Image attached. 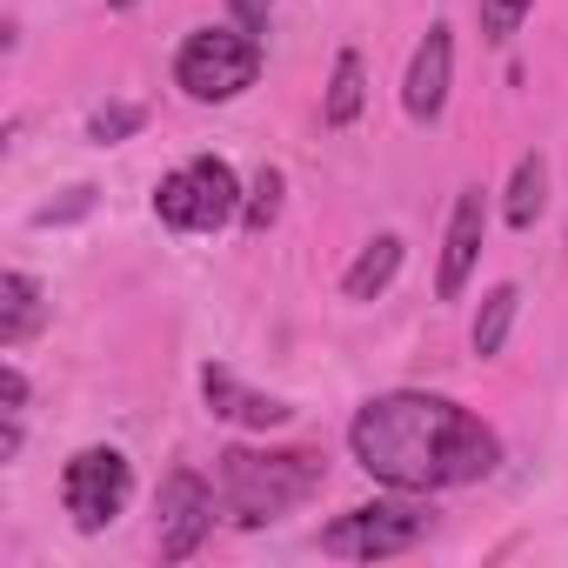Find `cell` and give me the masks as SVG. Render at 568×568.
<instances>
[{
	"mask_svg": "<svg viewBox=\"0 0 568 568\" xmlns=\"http://www.w3.org/2000/svg\"><path fill=\"white\" fill-rule=\"evenodd\" d=\"M348 455L368 481H382L395 495H442V488H468V481L495 475L501 435L455 395L388 388L355 408Z\"/></svg>",
	"mask_w": 568,
	"mask_h": 568,
	"instance_id": "1",
	"label": "cell"
},
{
	"mask_svg": "<svg viewBox=\"0 0 568 568\" xmlns=\"http://www.w3.org/2000/svg\"><path fill=\"white\" fill-rule=\"evenodd\" d=\"M322 455L315 448H227L221 468H214V495H221V515L241 521V528H267L288 508H302L315 488H322Z\"/></svg>",
	"mask_w": 568,
	"mask_h": 568,
	"instance_id": "2",
	"label": "cell"
},
{
	"mask_svg": "<svg viewBox=\"0 0 568 568\" xmlns=\"http://www.w3.org/2000/svg\"><path fill=\"white\" fill-rule=\"evenodd\" d=\"M261 81V34L247 28H194L174 48V88L201 108H227Z\"/></svg>",
	"mask_w": 568,
	"mask_h": 568,
	"instance_id": "3",
	"label": "cell"
},
{
	"mask_svg": "<svg viewBox=\"0 0 568 568\" xmlns=\"http://www.w3.org/2000/svg\"><path fill=\"white\" fill-rule=\"evenodd\" d=\"M241 201H247V187L221 154H194L154 181V214L174 234H221L227 221H241Z\"/></svg>",
	"mask_w": 568,
	"mask_h": 568,
	"instance_id": "4",
	"label": "cell"
},
{
	"mask_svg": "<svg viewBox=\"0 0 568 568\" xmlns=\"http://www.w3.org/2000/svg\"><path fill=\"white\" fill-rule=\"evenodd\" d=\"M422 535H428V508L415 495L362 501V508H342L322 528V555H335V561H388V555H408Z\"/></svg>",
	"mask_w": 568,
	"mask_h": 568,
	"instance_id": "5",
	"label": "cell"
},
{
	"mask_svg": "<svg viewBox=\"0 0 568 568\" xmlns=\"http://www.w3.org/2000/svg\"><path fill=\"white\" fill-rule=\"evenodd\" d=\"M128 495H134V468H128L121 448L94 442V448H74L68 455V468H61V508H68V521L81 535L114 528L121 508H128Z\"/></svg>",
	"mask_w": 568,
	"mask_h": 568,
	"instance_id": "6",
	"label": "cell"
},
{
	"mask_svg": "<svg viewBox=\"0 0 568 568\" xmlns=\"http://www.w3.org/2000/svg\"><path fill=\"white\" fill-rule=\"evenodd\" d=\"M214 508H221L214 481H201L194 468H174L161 481V501H154V548H161V561L201 555V541L214 535Z\"/></svg>",
	"mask_w": 568,
	"mask_h": 568,
	"instance_id": "7",
	"label": "cell"
},
{
	"mask_svg": "<svg viewBox=\"0 0 568 568\" xmlns=\"http://www.w3.org/2000/svg\"><path fill=\"white\" fill-rule=\"evenodd\" d=\"M448 88H455V34L448 28H428L408 54V74H402V108L415 128H435L448 114Z\"/></svg>",
	"mask_w": 568,
	"mask_h": 568,
	"instance_id": "8",
	"label": "cell"
},
{
	"mask_svg": "<svg viewBox=\"0 0 568 568\" xmlns=\"http://www.w3.org/2000/svg\"><path fill=\"white\" fill-rule=\"evenodd\" d=\"M481 241H488V194L462 187L455 214H448V234H442V267H435V295L442 302H462V288L475 281V261H481Z\"/></svg>",
	"mask_w": 568,
	"mask_h": 568,
	"instance_id": "9",
	"label": "cell"
},
{
	"mask_svg": "<svg viewBox=\"0 0 568 568\" xmlns=\"http://www.w3.org/2000/svg\"><path fill=\"white\" fill-rule=\"evenodd\" d=\"M201 402H207V415L214 422H234V428H281V422H288L295 408L288 402H281V395H261V388H247L227 362H207L201 368Z\"/></svg>",
	"mask_w": 568,
	"mask_h": 568,
	"instance_id": "10",
	"label": "cell"
},
{
	"mask_svg": "<svg viewBox=\"0 0 568 568\" xmlns=\"http://www.w3.org/2000/svg\"><path fill=\"white\" fill-rule=\"evenodd\" d=\"M402 261H408V241H402V234H375V241H368V247L348 261V274H342V295H348V302H382V295L395 288Z\"/></svg>",
	"mask_w": 568,
	"mask_h": 568,
	"instance_id": "11",
	"label": "cell"
},
{
	"mask_svg": "<svg viewBox=\"0 0 568 568\" xmlns=\"http://www.w3.org/2000/svg\"><path fill=\"white\" fill-rule=\"evenodd\" d=\"M41 322H48V295H41V281H34V274H21V267H8V274H0V348L14 355Z\"/></svg>",
	"mask_w": 568,
	"mask_h": 568,
	"instance_id": "12",
	"label": "cell"
},
{
	"mask_svg": "<svg viewBox=\"0 0 568 568\" xmlns=\"http://www.w3.org/2000/svg\"><path fill=\"white\" fill-rule=\"evenodd\" d=\"M515 315H521V288H515V281H495V288L481 295V308H475L468 348H475L481 362H495V355L508 348V328H515Z\"/></svg>",
	"mask_w": 568,
	"mask_h": 568,
	"instance_id": "13",
	"label": "cell"
},
{
	"mask_svg": "<svg viewBox=\"0 0 568 568\" xmlns=\"http://www.w3.org/2000/svg\"><path fill=\"white\" fill-rule=\"evenodd\" d=\"M362 108H368V68H362L355 48H342L335 54V74H328V94H322V121L328 128H355Z\"/></svg>",
	"mask_w": 568,
	"mask_h": 568,
	"instance_id": "14",
	"label": "cell"
},
{
	"mask_svg": "<svg viewBox=\"0 0 568 568\" xmlns=\"http://www.w3.org/2000/svg\"><path fill=\"white\" fill-rule=\"evenodd\" d=\"M541 207H548V154H535V148H528V154L515 161V174H508V201H501V221L528 234V227L541 221Z\"/></svg>",
	"mask_w": 568,
	"mask_h": 568,
	"instance_id": "15",
	"label": "cell"
},
{
	"mask_svg": "<svg viewBox=\"0 0 568 568\" xmlns=\"http://www.w3.org/2000/svg\"><path fill=\"white\" fill-rule=\"evenodd\" d=\"M281 201H288V174H281V168H261V174L247 181V201H241V227H247V234H267V227L281 221Z\"/></svg>",
	"mask_w": 568,
	"mask_h": 568,
	"instance_id": "16",
	"label": "cell"
},
{
	"mask_svg": "<svg viewBox=\"0 0 568 568\" xmlns=\"http://www.w3.org/2000/svg\"><path fill=\"white\" fill-rule=\"evenodd\" d=\"M141 121H148V108H134V101H108V108L88 114V141H94V148H114V141H128Z\"/></svg>",
	"mask_w": 568,
	"mask_h": 568,
	"instance_id": "17",
	"label": "cell"
},
{
	"mask_svg": "<svg viewBox=\"0 0 568 568\" xmlns=\"http://www.w3.org/2000/svg\"><path fill=\"white\" fill-rule=\"evenodd\" d=\"M475 14H481V34L501 48V41H515V34H521V21L535 14V0H481Z\"/></svg>",
	"mask_w": 568,
	"mask_h": 568,
	"instance_id": "18",
	"label": "cell"
},
{
	"mask_svg": "<svg viewBox=\"0 0 568 568\" xmlns=\"http://www.w3.org/2000/svg\"><path fill=\"white\" fill-rule=\"evenodd\" d=\"M0 415H28V375H21V362L0 368Z\"/></svg>",
	"mask_w": 568,
	"mask_h": 568,
	"instance_id": "19",
	"label": "cell"
},
{
	"mask_svg": "<svg viewBox=\"0 0 568 568\" xmlns=\"http://www.w3.org/2000/svg\"><path fill=\"white\" fill-rule=\"evenodd\" d=\"M267 8H274V0H227L234 28H247V34H267Z\"/></svg>",
	"mask_w": 568,
	"mask_h": 568,
	"instance_id": "20",
	"label": "cell"
},
{
	"mask_svg": "<svg viewBox=\"0 0 568 568\" xmlns=\"http://www.w3.org/2000/svg\"><path fill=\"white\" fill-rule=\"evenodd\" d=\"M88 201H94V187H68V201H61V207H41L34 221H41V227H54V221H74V214H88Z\"/></svg>",
	"mask_w": 568,
	"mask_h": 568,
	"instance_id": "21",
	"label": "cell"
},
{
	"mask_svg": "<svg viewBox=\"0 0 568 568\" xmlns=\"http://www.w3.org/2000/svg\"><path fill=\"white\" fill-rule=\"evenodd\" d=\"M108 8H114V14H128V8H134V0H108Z\"/></svg>",
	"mask_w": 568,
	"mask_h": 568,
	"instance_id": "22",
	"label": "cell"
}]
</instances>
